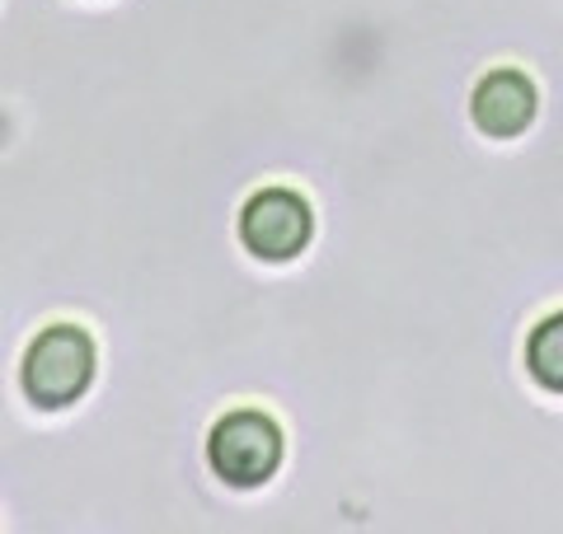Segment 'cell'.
Here are the masks:
<instances>
[{"mask_svg":"<svg viewBox=\"0 0 563 534\" xmlns=\"http://www.w3.org/2000/svg\"><path fill=\"white\" fill-rule=\"evenodd\" d=\"M95 380V343L85 329H43L24 356V394L38 408L76 403Z\"/></svg>","mask_w":563,"mask_h":534,"instance_id":"6da1fadb","label":"cell"},{"mask_svg":"<svg viewBox=\"0 0 563 534\" xmlns=\"http://www.w3.org/2000/svg\"><path fill=\"white\" fill-rule=\"evenodd\" d=\"M207 459L231 488H258L268 483L282 465V432L268 413H254V408H240V413H225L211 426L207 441Z\"/></svg>","mask_w":563,"mask_h":534,"instance_id":"7a4b0ae2","label":"cell"},{"mask_svg":"<svg viewBox=\"0 0 563 534\" xmlns=\"http://www.w3.org/2000/svg\"><path fill=\"white\" fill-rule=\"evenodd\" d=\"M240 240L250 254L282 263L310 244V207L291 188H263L240 211Z\"/></svg>","mask_w":563,"mask_h":534,"instance_id":"3957f363","label":"cell"},{"mask_svg":"<svg viewBox=\"0 0 563 534\" xmlns=\"http://www.w3.org/2000/svg\"><path fill=\"white\" fill-rule=\"evenodd\" d=\"M470 109L488 136H517L536 118V85L521 70H488L479 89H474Z\"/></svg>","mask_w":563,"mask_h":534,"instance_id":"277c9868","label":"cell"},{"mask_svg":"<svg viewBox=\"0 0 563 534\" xmlns=\"http://www.w3.org/2000/svg\"><path fill=\"white\" fill-rule=\"evenodd\" d=\"M526 366H531V376L544 389L563 394V314H550L531 333V343H526Z\"/></svg>","mask_w":563,"mask_h":534,"instance_id":"5b68a950","label":"cell"}]
</instances>
